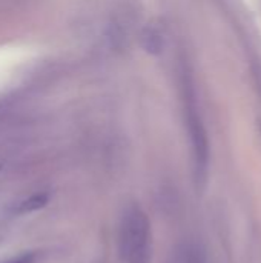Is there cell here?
I'll return each instance as SVG.
<instances>
[{
  "label": "cell",
  "mask_w": 261,
  "mask_h": 263,
  "mask_svg": "<svg viewBox=\"0 0 261 263\" xmlns=\"http://www.w3.org/2000/svg\"><path fill=\"white\" fill-rule=\"evenodd\" d=\"M48 200L49 197L46 194H35L32 197H28L25 199L23 202H20L15 208L17 213L20 214H28V213H34V211H38L42 208H45L48 205Z\"/></svg>",
  "instance_id": "3957f363"
},
{
  "label": "cell",
  "mask_w": 261,
  "mask_h": 263,
  "mask_svg": "<svg viewBox=\"0 0 261 263\" xmlns=\"http://www.w3.org/2000/svg\"><path fill=\"white\" fill-rule=\"evenodd\" d=\"M118 243L125 263L151 262V223L138 205H131L123 213Z\"/></svg>",
  "instance_id": "6da1fadb"
},
{
  "label": "cell",
  "mask_w": 261,
  "mask_h": 263,
  "mask_svg": "<svg viewBox=\"0 0 261 263\" xmlns=\"http://www.w3.org/2000/svg\"><path fill=\"white\" fill-rule=\"evenodd\" d=\"M35 260V253H23L20 256H15L5 263H34Z\"/></svg>",
  "instance_id": "277c9868"
},
{
  "label": "cell",
  "mask_w": 261,
  "mask_h": 263,
  "mask_svg": "<svg viewBox=\"0 0 261 263\" xmlns=\"http://www.w3.org/2000/svg\"><path fill=\"white\" fill-rule=\"evenodd\" d=\"M183 100H185V111H186V126L191 139L192 148V163H194V176L198 186H203L208 177V166H209V145L208 136L200 119V112L195 103V91L191 86L189 80L185 79L183 82Z\"/></svg>",
  "instance_id": "7a4b0ae2"
}]
</instances>
